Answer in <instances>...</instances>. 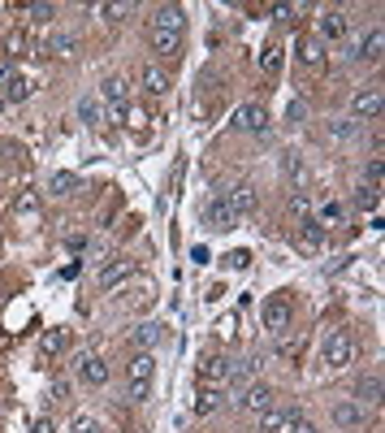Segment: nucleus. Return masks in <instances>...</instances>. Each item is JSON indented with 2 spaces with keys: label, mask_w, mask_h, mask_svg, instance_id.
Returning a JSON list of instances; mask_svg holds the SVG:
<instances>
[{
  "label": "nucleus",
  "mask_w": 385,
  "mask_h": 433,
  "mask_svg": "<svg viewBox=\"0 0 385 433\" xmlns=\"http://www.w3.org/2000/svg\"><path fill=\"white\" fill-rule=\"evenodd\" d=\"M381 109H385V95H381L377 83H372V87H359V91L351 95V121H377Z\"/></svg>",
  "instance_id": "1"
},
{
  "label": "nucleus",
  "mask_w": 385,
  "mask_h": 433,
  "mask_svg": "<svg viewBox=\"0 0 385 433\" xmlns=\"http://www.w3.org/2000/svg\"><path fill=\"white\" fill-rule=\"evenodd\" d=\"M355 360V338L346 334V329H333V334L325 338V364L329 368H346Z\"/></svg>",
  "instance_id": "2"
},
{
  "label": "nucleus",
  "mask_w": 385,
  "mask_h": 433,
  "mask_svg": "<svg viewBox=\"0 0 385 433\" xmlns=\"http://www.w3.org/2000/svg\"><path fill=\"white\" fill-rule=\"evenodd\" d=\"M264 329H273V334H281V329H290V299L286 295H273L264 299Z\"/></svg>",
  "instance_id": "3"
},
{
  "label": "nucleus",
  "mask_w": 385,
  "mask_h": 433,
  "mask_svg": "<svg viewBox=\"0 0 385 433\" xmlns=\"http://www.w3.org/2000/svg\"><path fill=\"white\" fill-rule=\"evenodd\" d=\"M346 35V13L342 9H325L320 18H316V39L320 44H338Z\"/></svg>",
  "instance_id": "4"
},
{
  "label": "nucleus",
  "mask_w": 385,
  "mask_h": 433,
  "mask_svg": "<svg viewBox=\"0 0 385 433\" xmlns=\"http://www.w3.org/2000/svg\"><path fill=\"white\" fill-rule=\"evenodd\" d=\"M203 225H208V230H234V225H238V217H234V208L225 204V195L208 199V208H203Z\"/></svg>",
  "instance_id": "5"
},
{
  "label": "nucleus",
  "mask_w": 385,
  "mask_h": 433,
  "mask_svg": "<svg viewBox=\"0 0 385 433\" xmlns=\"http://www.w3.org/2000/svg\"><path fill=\"white\" fill-rule=\"evenodd\" d=\"M329 420L338 425V429H359L364 425V403H355V399H338L329 407Z\"/></svg>",
  "instance_id": "6"
},
{
  "label": "nucleus",
  "mask_w": 385,
  "mask_h": 433,
  "mask_svg": "<svg viewBox=\"0 0 385 433\" xmlns=\"http://www.w3.org/2000/svg\"><path fill=\"white\" fill-rule=\"evenodd\" d=\"M264 126H269V113H264V105H255V100H251V105H243V109L234 113V131H247V135H260Z\"/></svg>",
  "instance_id": "7"
},
{
  "label": "nucleus",
  "mask_w": 385,
  "mask_h": 433,
  "mask_svg": "<svg viewBox=\"0 0 385 433\" xmlns=\"http://www.w3.org/2000/svg\"><path fill=\"white\" fill-rule=\"evenodd\" d=\"M187 27V9L182 5H161L156 18H151V31H169V35H182Z\"/></svg>",
  "instance_id": "8"
},
{
  "label": "nucleus",
  "mask_w": 385,
  "mask_h": 433,
  "mask_svg": "<svg viewBox=\"0 0 385 433\" xmlns=\"http://www.w3.org/2000/svg\"><path fill=\"white\" fill-rule=\"evenodd\" d=\"M238 403H243V407H247V412H255V416H260V412H269V407H273V403H277V394H273V390H269V386H264V381H260V386H247V390H243V399H238Z\"/></svg>",
  "instance_id": "9"
},
{
  "label": "nucleus",
  "mask_w": 385,
  "mask_h": 433,
  "mask_svg": "<svg viewBox=\"0 0 385 433\" xmlns=\"http://www.w3.org/2000/svg\"><path fill=\"white\" fill-rule=\"evenodd\" d=\"M169 87H173L169 74H165L156 61H147V65H143V91H147V95H169Z\"/></svg>",
  "instance_id": "10"
},
{
  "label": "nucleus",
  "mask_w": 385,
  "mask_h": 433,
  "mask_svg": "<svg viewBox=\"0 0 385 433\" xmlns=\"http://www.w3.org/2000/svg\"><path fill=\"white\" fill-rule=\"evenodd\" d=\"M199 377H203V386H225L229 381V360H221V355H208V360H203V368H199Z\"/></svg>",
  "instance_id": "11"
},
{
  "label": "nucleus",
  "mask_w": 385,
  "mask_h": 433,
  "mask_svg": "<svg viewBox=\"0 0 385 433\" xmlns=\"http://www.w3.org/2000/svg\"><path fill=\"white\" fill-rule=\"evenodd\" d=\"M100 95L109 100V109H126V100H130V83H126L121 74H113V79H104V87H100Z\"/></svg>",
  "instance_id": "12"
},
{
  "label": "nucleus",
  "mask_w": 385,
  "mask_h": 433,
  "mask_svg": "<svg viewBox=\"0 0 385 433\" xmlns=\"http://www.w3.org/2000/svg\"><path fill=\"white\" fill-rule=\"evenodd\" d=\"M229 208H234V217H247V213H255V187L251 182H238L234 191H229Z\"/></svg>",
  "instance_id": "13"
},
{
  "label": "nucleus",
  "mask_w": 385,
  "mask_h": 433,
  "mask_svg": "<svg viewBox=\"0 0 385 433\" xmlns=\"http://www.w3.org/2000/svg\"><path fill=\"white\" fill-rule=\"evenodd\" d=\"M295 416H299V412H286V407H277V403H273L269 412H260V433H281Z\"/></svg>",
  "instance_id": "14"
},
{
  "label": "nucleus",
  "mask_w": 385,
  "mask_h": 433,
  "mask_svg": "<svg viewBox=\"0 0 385 433\" xmlns=\"http://www.w3.org/2000/svg\"><path fill=\"white\" fill-rule=\"evenodd\" d=\"M130 273H135V260H113V265H104V269H100V286H104V291H113V286H117V282H126Z\"/></svg>",
  "instance_id": "15"
},
{
  "label": "nucleus",
  "mask_w": 385,
  "mask_h": 433,
  "mask_svg": "<svg viewBox=\"0 0 385 433\" xmlns=\"http://www.w3.org/2000/svg\"><path fill=\"white\" fill-rule=\"evenodd\" d=\"M151 368H156V355H151V351H135L130 364H126L130 381H151Z\"/></svg>",
  "instance_id": "16"
},
{
  "label": "nucleus",
  "mask_w": 385,
  "mask_h": 433,
  "mask_svg": "<svg viewBox=\"0 0 385 433\" xmlns=\"http://www.w3.org/2000/svg\"><path fill=\"white\" fill-rule=\"evenodd\" d=\"M79 377L87 381V386H104V381H109V364L100 360V355H91V360L79 364Z\"/></svg>",
  "instance_id": "17"
},
{
  "label": "nucleus",
  "mask_w": 385,
  "mask_h": 433,
  "mask_svg": "<svg viewBox=\"0 0 385 433\" xmlns=\"http://www.w3.org/2000/svg\"><path fill=\"white\" fill-rule=\"evenodd\" d=\"M381 53H385V31L381 27H372L368 31V39H359V57H364V61H381Z\"/></svg>",
  "instance_id": "18"
},
{
  "label": "nucleus",
  "mask_w": 385,
  "mask_h": 433,
  "mask_svg": "<svg viewBox=\"0 0 385 433\" xmlns=\"http://www.w3.org/2000/svg\"><path fill=\"white\" fill-rule=\"evenodd\" d=\"M48 53L61 57V61H69L74 53H79V39H74L69 31H53V39H48Z\"/></svg>",
  "instance_id": "19"
},
{
  "label": "nucleus",
  "mask_w": 385,
  "mask_h": 433,
  "mask_svg": "<svg viewBox=\"0 0 385 433\" xmlns=\"http://www.w3.org/2000/svg\"><path fill=\"white\" fill-rule=\"evenodd\" d=\"M151 53H161V57H177V53H182V35L151 31Z\"/></svg>",
  "instance_id": "20"
},
{
  "label": "nucleus",
  "mask_w": 385,
  "mask_h": 433,
  "mask_svg": "<svg viewBox=\"0 0 385 433\" xmlns=\"http://www.w3.org/2000/svg\"><path fill=\"white\" fill-rule=\"evenodd\" d=\"M161 334H165V325L161 321H143L139 329H135V342H139V351H151L161 342Z\"/></svg>",
  "instance_id": "21"
},
{
  "label": "nucleus",
  "mask_w": 385,
  "mask_h": 433,
  "mask_svg": "<svg viewBox=\"0 0 385 433\" xmlns=\"http://www.w3.org/2000/svg\"><path fill=\"white\" fill-rule=\"evenodd\" d=\"M221 403H225V394H221L217 386H203V390H199V399H195V416H212Z\"/></svg>",
  "instance_id": "22"
},
{
  "label": "nucleus",
  "mask_w": 385,
  "mask_h": 433,
  "mask_svg": "<svg viewBox=\"0 0 385 433\" xmlns=\"http://www.w3.org/2000/svg\"><path fill=\"white\" fill-rule=\"evenodd\" d=\"M299 239H303V247H307V251H316V247L325 243V230H320L312 217H299Z\"/></svg>",
  "instance_id": "23"
},
{
  "label": "nucleus",
  "mask_w": 385,
  "mask_h": 433,
  "mask_svg": "<svg viewBox=\"0 0 385 433\" xmlns=\"http://www.w3.org/2000/svg\"><path fill=\"white\" fill-rule=\"evenodd\" d=\"M48 191H53V195H69V191H79V173L57 169L53 178H48Z\"/></svg>",
  "instance_id": "24"
},
{
  "label": "nucleus",
  "mask_w": 385,
  "mask_h": 433,
  "mask_svg": "<svg viewBox=\"0 0 385 433\" xmlns=\"http://www.w3.org/2000/svg\"><path fill=\"white\" fill-rule=\"evenodd\" d=\"M299 61H303V65H320V61H325V44H320L316 35H307V39L299 44Z\"/></svg>",
  "instance_id": "25"
},
{
  "label": "nucleus",
  "mask_w": 385,
  "mask_h": 433,
  "mask_svg": "<svg viewBox=\"0 0 385 433\" xmlns=\"http://www.w3.org/2000/svg\"><path fill=\"white\" fill-rule=\"evenodd\" d=\"M286 178L295 182V191H299V195L307 191V182H312V178H307V165H303L299 156H286Z\"/></svg>",
  "instance_id": "26"
},
{
  "label": "nucleus",
  "mask_w": 385,
  "mask_h": 433,
  "mask_svg": "<svg viewBox=\"0 0 385 433\" xmlns=\"http://www.w3.org/2000/svg\"><path fill=\"white\" fill-rule=\"evenodd\" d=\"M312 221L320 225V230H325V225H342V204H333V199H325L320 208H316V217H312Z\"/></svg>",
  "instance_id": "27"
},
{
  "label": "nucleus",
  "mask_w": 385,
  "mask_h": 433,
  "mask_svg": "<svg viewBox=\"0 0 385 433\" xmlns=\"http://www.w3.org/2000/svg\"><path fill=\"white\" fill-rule=\"evenodd\" d=\"M355 394H359L355 403H381V377H377V373H368L364 381H359V390H355Z\"/></svg>",
  "instance_id": "28"
},
{
  "label": "nucleus",
  "mask_w": 385,
  "mask_h": 433,
  "mask_svg": "<svg viewBox=\"0 0 385 433\" xmlns=\"http://www.w3.org/2000/svg\"><path fill=\"white\" fill-rule=\"evenodd\" d=\"M255 368H260V360H251V355H247V360H234V364H229V381H234V386H243V381L255 377Z\"/></svg>",
  "instance_id": "29"
},
{
  "label": "nucleus",
  "mask_w": 385,
  "mask_h": 433,
  "mask_svg": "<svg viewBox=\"0 0 385 433\" xmlns=\"http://www.w3.org/2000/svg\"><path fill=\"white\" fill-rule=\"evenodd\" d=\"M39 204H43V199H39V191H22V195L13 199V213H18V217H35V213H39Z\"/></svg>",
  "instance_id": "30"
},
{
  "label": "nucleus",
  "mask_w": 385,
  "mask_h": 433,
  "mask_svg": "<svg viewBox=\"0 0 385 433\" xmlns=\"http://www.w3.org/2000/svg\"><path fill=\"white\" fill-rule=\"evenodd\" d=\"M325 135H329V139H338V143H346V139H355V135H359V121H351V117H346V121H329V131H325Z\"/></svg>",
  "instance_id": "31"
},
{
  "label": "nucleus",
  "mask_w": 385,
  "mask_h": 433,
  "mask_svg": "<svg viewBox=\"0 0 385 433\" xmlns=\"http://www.w3.org/2000/svg\"><path fill=\"white\" fill-rule=\"evenodd\" d=\"M27 79H22V74H13V79H9V87L5 91H0V100H13V105H18V100H27Z\"/></svg>",
  "instance_id": "32"
},
{
  "label": "nucleus",
  "mask_w": 385,
  "mask_h": 433,
  "mask_svg": "<svg viewBox=\"0 0 385 433\" xmlns=\"http://www.w3.org/2000/svg\"><path fill=\"white\" fill-rule=\"evenodd\" d=\"M79 117H83L87 126H100V100L83 95V100H79Z\"/></svg>",
  "instance_id": "33"
},
{
  "label": "nucleus",
  "mask_w": 385,
  "mask_h": 433,
  "mask_svg": "<svg viewBox=\"0 0 385 433\" xmlns=\"http://www.w3.org/2000/svg\"><path fill=\"white\" fill-rule=\"evenodd\" d=\"M377 204H381L377 187H359V191H355V208H368V213H377Z\"/></svg>",
  "instance_id": "34"
},
{
  "label": "nucleus",
  "mask_w": 385,
  "mask_h": 433,
  "mask_svg": "<svg viewBox=\"0 0 385 433\" xmlns=\"http://www.w3.org/2000/svg\"><path fill=\"white\" fill-rule=\"evenodd\" d=\"M39 347H43V355H57V351H65V329H48Z\"/></svg>",
  "instance_id": "35"
},
{
  "label": "nucleus",
  "mask_w": 385,
  "mask_h": 433,
  "mask_svg": "<svg viewBox=\"0 0 385 433\" xmlns=\"http://www.w3.org/2000/svg\"><path fill=\"white\" fill-rule=\"evenodd\" d=\"M260 69H264V74H277V69H281V48H277V44H269V48H264Z\"/></svg>",
  "instance_id": "36"
},
{
  "label": "nucleus",
  "mask_w": 385,
  "mask_h": 433,
  "mask_svg": "<svg viewBox=\"0 0 385 433\" xmlns=\"http://www.w3.org/2000/svg\"><path fill=\"white\" fill-rule=\"evenodd\" d=\"M27 18H31V22H53L57 9H53V5H27Z\"/></svg>",
  "instance_id": "37"
},
{
  "label": "nucleus",
  "mask_w": 385,
  "mask_h": 433,
  "mask_svg": "<svg viewBox=\"0 0 385 433\" xmlns=\"http://www.w3.org/2000/svg\"><path fill=\"white\" fill-rule=\"evenodd\" d=\"M151 394V381H130V386H126V399H135V403H143Z\"/></svg>",
  "instance_id": "38"
},
{
  "label": "nucleus",
  "mask_w": 385,
  "mask_h": 433,
  "mask_svg": "<svg viewBox=\"0 0 385 433\" xmlns=\"http://www.w3.org/2000/svg\"><path fill=\"white\" fill-rule=\"evenodd\" d=\"M368 187H377V191H381V152L368 161Z\"/></svg>",
  "instance_id": "39"
},
{
  "label": "nucleus",
  "mask_w": 385,
  "mask_h": 433,
  "mask_svg": "<svg viewBox=\"0 0 385 433\" xmlns=\"http://www.w3.org/2000/svg\"><path fill=\"white\" fill-rule=\"evenodd\" d=\"M286 117H290V126H299V121L307 117V105H303V100H290V109H286Z\"/></svg>",
  "instance_id": "40"
},
{
  "label": "nucleus",
  "mask_w": 385,
  "mask_h": 433,
  "mask_svg": "<svg viewBox=\"0 0 385 433\" xmlns=\"http://www.w3.org/2000/svg\"><path fill=\"white\" fill-rule=\"evenodd\" d=\"M69 433H100V425H95L91 416H79V420L69 425Z\"/></svg>",
  "instance_id": "41"
},
{
  "label": "nucleus",
  "mask_w": 385,
  "mask_h": 433,
  "mask_svg": "<svg viewBox=\"0 0 385 433\" xmlns=\"http://www.w3.org/2000/svg\"><path fill=\"white\" fill-rule=\"evenodd\" d=\"M95 13H100V18H104V22H117V18L126 13V5H100Z\"/></svg>",
  "instance_id": "42"
},
{
  "label": "nucleus",
  "mask_w": 385,
  "mask_h": 433,
  "mask_svg": "<svg viewBox=\"0 0 385 433\" xmlns=\"http://www.w3.org/2000/svg\"><path fill=\"white\" fill-rule=\"evenodd\" d=\"M290 433H320V429H316L312 420H303V416H295V420H290Z\"/></svg>",
  "instance_id": "43"
},
{
  "label": "nucleus",
  "mask_w": 385,
  "mask_h": 433,
  "mask_svg": "<svg viewBox=\"0 0 385 433\" xmlns=\"http://www.w3.org/2000/svg\"><path fill=\"white\" fill-rule=\"evenodd\" d=\"M13 74H18V69H13V61H0V91L9 87V79H13Z\"/></svg>",
  "instance_id": "44"
},
{
  "label": "nucleus",
  "mask_w": 385,
  "mask_h": 433,
  "mask_svg": "<svg viewBox=\"0 0 385 433\" xmlns=\"http://www.w3.org/2000/svg\"><path fill=\"white\" fill-rule=\"evenodd\" d=\"M53 399H69V381H61V377L53 381Z\"/></svg>",
  "instance_id": "45"
},
{
  "label": "nucleus",
  "mask_w": 385,
  "mask_h": 433,
  "mask_svg": "<svg viewBox=\"0 0 385 433\" xmlns=\"http://www.w3.org/2000/svg\"><path fill=\"white\" fill-rule=\"evenodd\" d=\"M229 260H234V269H247V265H251V256H247V251H234Z\"/></svg>",
  "instance_id": "46"
},
{
  "label": "nucleus",
  "mask_w": 385,
  "mask_h": 433,
  "mask_svg": "<svg viewBox=\"0 0 385 433\" xmlns=\"http://www.w3.org/2000/svg\"><path fill=\"white\" fill-rule=\"evenodd\" d=\"M31 433H53V420H35V429Z\"/></svg>",
  "instance_id": "47"
},
{
  "label": "nucleus",
  "mask_w": 385,
  "mask_h": 433,
  "mask_svg": "<svg viewBox=\"0 0 385 433\" xmlns=\"http://www.w3.org/2000/svg\"><path fill=\"white\" fill-rule=\"evenodd\" d=\"M0 303H5V291H0Z\"/></svg>",
  "instance_id": "48"
},
{
  "label": "nucleus",
  "mask_w": 385,
  "mask_h": 433,
  "mask_svg": "<svg viewBox=\"0 0 385 433\" xmlns=\"http://www.w3.org/2000/svg\"><path fill=\"white\" fill-rule=\"evenodd\" d=\"M0 105H5V100H0Z\"/></svg>",
  "instance_id": "49"
}]
</instances>
